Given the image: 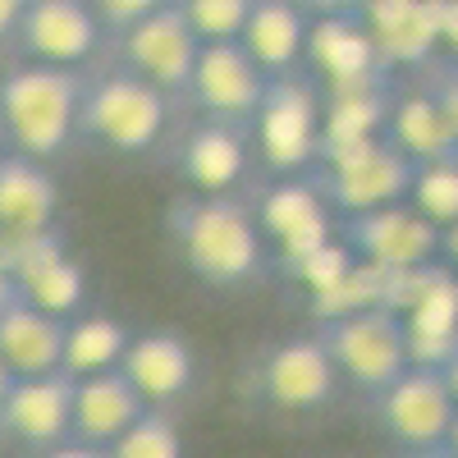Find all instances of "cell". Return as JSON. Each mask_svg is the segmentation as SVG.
Listing matches in <instances>:
<instances>
[{
  "mask_svg": "<svg viewBox=\"0 0 458 458\" xmlns=\"http://www.w3.org/2000/svg\"><path fill=\"white\" fill-rule=\"evenodd\" d=\"M165 229H170L188 271L216 289H234V284L257 280L266 271V257H271L257 216L229 193L179 198L165 211Z\"/></svg>",
  "mask_w": 458,
  "mask_h": 458,
  "instance_id": "1",
  "label": "cell"
},
{
  "mask_svg": "<svg viewBox=\"0 0 458 458\" xmlns=\"http://www.w3.org/2000/svg\"><path fill=\"white\" fill-rule=\"evenodd\" d=\"M79 69L23 60L10 73H0V129H5V142L32 161L51 165L55 157H64V147L79 138Z\"/></svg>",
  "mask_w": 458,
  "mask_h": 458,
  "instance_id": "2",
  "label": "cell"
},
{
  "mask_svg": "<svg viewBox=\"0 0 458 458\" xmlns=\"http://www.w3.org/2000/svg\"><path fill=\"white\" fill-rule=\"evenodd\" d=\"M170 120V97L151 88L138 73H106L97 83H83L79 106V133L120 151V157H142L161 142Z\"/></svg>",
  "mask_w": 458,
  "mask_h": 458,
  "instance_id": "3",
  "label": "cell"
},
{
  "mask_svg": "<svg viewBox=\"0 0 458 458\" xmlns=\"http://www.w3.org/2000/svg\"><path fill=\"white\" fill-rule=\"evenodd\" d=\"M257 157L271 174H302L321 151V97L302 73H276L257 106Z\"/></svg>",
  "mask_w": 458,
  "mask_h": 458,
  "instance_id": "4",
  "label": "cell"
},
{
  "mask_svg": "<svg viewBox=\"0 0 458 458\" xmlns=\"http://www.w3.org/2000/svg\"><path fill=\"white\" fill-rule=\"evenodd\" d=\"M321 165V193L339 216H362L408 202V183H412V161L386 138L353 142V147H335L317 157Z\"/></svg>",
  "mask_w": 458,
  "mask_h": 458,
  "instance_id": "5",
  "label": "cell"
},
{
  "mask_svg": "<svg viewBox=\"0 0 458 458\" xmlns=\"http://www.w3.org/2000/svg\"><path fill=\"white\" fill-rule=\"evenodd\" d=\"M317 339L326 344L335 371L349 376L358 390L380 394L408 371V335L390 308H367L339 321H321Z\"/></svg>",
  "mask_w": 458,
  "mask_h": 458,
  "instance_id": "6",
  "label": "cell"
},
{
  "mask_svg": "<svg viewBox=\"0 0 458 458\" xmlns=\"http://www.w3.org/2000/svg\"><path fill=\"white\" fill-rule=\"evenodd\" d=\"M0 266L10 271L14 293L23 302H32V308H42L60 321H69L88 298V276L69 257L60 229L28 234V239H0Z\"/></svg>",
  "mask_w": 458,
  "mask_h": 458,
  "instance_id": "7",
  "label": "cell"
},
{
  "mask_svg": "<svg viewBox=\"0 0 458 458\" xmlns=\"http://www.w3.org/2000/svg\"><path fill=\"white\" fill-rule=\"evenodd\" d=\"M198 32L188 28L179 5H165L142 14L138 23H129L120 32V60L129 73L147 79L151 88H161L165 97L188 92V79H193V64H198Z\"/></svg>",
  "mask_w": 458,
  "mask_h": 458,
  "instance_id": "8",
  "label": "cell"
},
{
  "mask_svg": "<svg viewBox=\"0 0 458 458\" xmlns=\"http://www.w3.org/2000/svg\"><path fill=\"white\" fill-rule=\"evenodd\" d=\"M266 83H271V73H261L239 42H202L193 79H188V97L198 101L207 120L229 129H252Z\"/></svg>",
  "mask_w": 458,
  "mask_h": 458,
  "instance_id": "9",
  "label": "cell"
},
{
  "mask_svg": "<svg viewBox=\"0 0 458 458\" xmlns=\"http://www.w3.org/2000/svg\"><path fill=\"white\" fill-rule=\"evenodd\" d=\"M339 239L353 248L358 261L376 266V271H408V266L440 261V229L427 216H417L408 202L344 216Z\"/></svg>",
  "mask_w": 458,
  "mask_h": 458,
  "instance_id": "10",
  "label": "cell"
},
{
  "mask_svg": "<svg viewBox=\"0 0 458 458\" xmlns=\"http://www.w3.org/2000/svg\"><path fill=\"white\" fill-rule=\"evenodd\" d=\"M101 32L106 28L88 0H28L14 28V47L32 64L79 69L97 55Z\"/></svg>",
  "mask_w": 458,
  "mask_h": 458,
  "instance_id": "11",
  "label": "cell"
},
{
  "mask_svg": "<svg viewBox=\"0 0 458 458\" xmlns=\"http://www.w3.org/2000/svg\"><path fill=\"white\" fill-rule=\"evenodd\" d=\"M454 394L445 386V376L431 367H408L394 386H386L376 394V417L386 427L390 440H399L403 449H436L449 440L454 427Z\"/></svg>",
  "mask_w": 458,
  "mask_h": 458,
  "instance_id": "12",
  "label": "cell"
},
{
  "mask_svg": "<svg viewBox=\"0 0 458 458\" xmlns=\"http://www.w3.org/2000/svg\"><path fill=\"white\" fill-rule=\"evenodd\" d=\"M335 207L326 202L321 183L317 179H302V174H284L280 183H271L257 202V225L266 243H276L280 266L308 257L312 248H321L330 239V220Z\"/></svg>",
  "mask_w": 458,
  "mask_h": 458,
  "instance_id": "13",
  "label": "cell"
},
{
  "mask_svg": "<svg viewBox=\"0 0 458 458\" xmlns=\"http://www.w3.org/2000/svg\"><path fill=\"white\" fill-rule=\"evenodd\" d=\"M308 64L326 88H353V83H390V69L380 60L371 32L362 28L358 14H321L308 23Z\"/></svg>",
  "mask_w": 458,
  "mask_h": 458,
  "instance_id": "14",
  "label": "cell"
},
{
  "mask_svg": "<svg viewBox=\"0 0 458 458\" xmlns=\"http://www.w3.org/2000/svg\"><path fill=\"white\" fill-rule=\"evenodd\" d=\"M0 431L32 449H55L73 431V380L64 371L47 376H14V386L0 403Z\"/></svg>",
  "mask_w": 458,
  "mask_h": 458,
  "instance_id": "15",
  "label": "cell"
},
{
  "mask_svg": "<svg viewBox=\"0 0 458 458\" xmlns=\"http://www.w3.org/2000/svg\"><path fill=\"white\" fill-rule=\"evenodd\" d=\"M358 19L386 69H427L440 55L436 0H362Z\"/></svg>",
  "mask_w": 458,
  "mask_h": 458,
  "instance_id": "16",
  "label": "cell"
},
{
  "mask_svg": "<svg viewBox=\"0 0 458 458\" xmlns=\"http://www.w3.org/2000/svg\"><path fill=\"white\" fill-rule=\"evenodd\" d=\"M335 386H339V371L317 335L289 339L261 362V394L280 412H312V408L330 403Z\"/></svg>",
  "mask_w": 458,
  "mask_h": 458,
  "instance_id": "17",
  "label": "cell"
},
{
  "mask_svg": "<svg viewBox=\"0 0 458 458\" xmlns=\"http://www.w3.org/2000/svg\"><path fill=\"white\" fill-rule=\"evenodd\" d=\"M60 188L47 161H32L23 151L0 157V239H28L55 229Z\"/></svg>",
  "mask_w": 458,
  "mask_h": 458,
  "instance_id": "18",
  "label": "cell"
},
{
  "mask_svg": "<svg viewBox=\"0 0 458 458\" xmlns=\"http://www.w3.org/2000/svg\"><path fill=\"white\" fill-rule=\"evenodd\" d=\"M120 371L129 376V386L147 399V408H161V403H174L193 390V349L188 339L170 335V330H147V335H133L129 349L120 358Z\"/></svg>",
  "mask_w": 458,
  "mask_h": 458,
  "instance_id": "19",
  "label": "cell"
},
{
  "mask_svg": "<svg viewBox=\"0 0 458 458\" xmlns=\"http://www.w3.org/2000/svg\"><path fill=\"white\" fill-rule=\"evenodd\" d=\"M142 412H147V399L129 386V376L120 367L83 376V380H73V431H69V440L106 449L110 440H120Z\"/></svg>",
  "mask_w": 458,
  "mask_h": 458,
  "instance_id": "20",
  "label": "cell"
},
{
  "mask_svg": "<svg viewBox=\"0 0 458 458\" xmlns=\"http://www.w3.org/2000/svg\"><path fill=\"white\" fill-rule=\"evenodd\" d=\"M64 326L69 321L32 308V302H23V298H10L5 308H0V362L10 367V376L60 371Z\"/></svg>",
  "mask_w": 458,
  "mask_h": 458,
  "instance_id": "21",
  "label": "cell"
},
{
  "mask_svg": "<svg viewBox=\"0 0 458 458\" xmlns=\"http://www.w3.org/2000/svg\"><path fill=\"white\" fill-rule=\"evenodd\" d=\"M179 174L198 193H234L248 174V138L229 124H198L179 142Z\"/></svg>",
  "mask_w": 458,
  "mask_h": 458,
  "instance_id": "22",
  "label": "cell"
},
{
  "mask_svg": "<svg viewBox=\"0 0 458 458\" xmlns=\"http://www.w3.org/2000/svg\"><path fill=\"white\" fill-rule=\"evenodd\" d=\"M308 14L293 0H252V14L239 32V47L257 60L261 73H293L308 47Z\"/></svg>",
  "mask_w": 458,
  "mask_h": 458,
  "instance_id": "23",
  "label": "cell"
},
{
  "mask_svg": "<svg viewBox=\"0 0 458 458\" xmlns=\"http://www.w3.org/2000/svg\"><path fill=\"white\" fill-rule=\"evenodd\" d=\"M390 106H394L390 101V83L326 88V97H321V151L386 138ZM321 151H317V157H321Z\"/></svg>",
  "mask_w": 458,
  "mask_h": 458,
  "instance_id": "24",
  "label": "cell"
},
{
  "mask_svg": "<svg viewBox=\"0 0 458 458\" xmlns=\"http://www.w3.org/2000/svg\"><path fill=\"white\" fill-rule=\"evenodd\" d=\"M386 142L399 147L412 165H427V161H445L458 151V129L449 124V114L436 106V97L422 92H408L390 106V120H386Z\"/></svg>",
  "mask_w": 458,
  "mask_h": 458,
  "instance_id": "25",
  "label": "cell"
},
{
  "mask_svg": "<svg viewBox=\"0 0 458 458\" xmlns=\"http://www.w3.org/2000/svg\"><path fill=\"white\" fill-rule=\"evenodd\" d=\"M129 326L114 317H73L64 326V353H60V371L69 380H83L97 371H114L129 349Z\"/></svg>",
  "mask_w": 458,
  "mask_h": 458,
  "instance_id": "26",
  "label": "cell"
},
{
  "mask_svg": "<svg viewBox=\"0 0 458 458\" xmlns=\"http://www.w3.org/2000/svg\"><path fill=\"white\" fill-rule=\"evenodd\" d=\"M408 207H412L417 216H427L436 229L454 225V220H458V157L412 165Z\"/></svg>",
  "mask_w": 458,
  "mask_h": 458,
  "instance_id": "27",
  "label": "cell"
},
{
  "mask_svg": "<svg viewBox=\"0 0 458 458\" xmlns=\"http://www.w3.org/2000/svg\"><path fill=\"white\" fill-rule=\"evenodd\" d=\"M380 276L386 271H376V266H367V261H353L349 276H339L330 289L312 293V317L317 321H339V317L380 308Z\"/></svg>",
  "mask_w": 458,
  "mask_h": 458,
  "instance_id": "28",
  "label": "cell"
},
{
  "mask_svg": "<svg viewBox=\"0 0 458 458\" xmlns=\"http://www.w3.org/2000/svg\"><path fill=\"white\" fill-rule=\"evenodd\" d=\"M106 454L110 458H183V440L165 412L147 408L120 440L106 445Z\"/></svg>",
  "mask_w": 458,
  "mask_h": 458,
  "instance_id": "29",
  "label": "cell"
},
{
  "mask_svg": "<svg viewBox=\"0 0 458 458\" xmlns=\"http://www.w3.org/2000/svg\"><path fill=\"white\" fill-rule=\"evenodd\" d=\"M183 10L198 42H239V32L252 14V0H174Z\"/></svg>",
  "mask_w": 458,
  "mask_h": 458,
  "instance_id": "30",
  "label": "cell"
},
{
  "mask_svg": "<svg viewBox=\"0 0 458 458\" xmlns=\"http://www.w3.org/2000/svg\"><path fill=\"white\" fill-rule=\"evenodd\" d=\"M358 257H353V248L344 243V239H326L321 248H312L308 257H298V261H289L284 266V276H293L308 293H321V289H330L339 276H349V266H353Z\"/></svg>",
  "mask_w": 458,
  "mask_h": 458,
  "instance_id": "31",
  "label": "cell"
},
{
  "mask_svg": "<svg viewBox=\"0 0 458 458\" xmlns=\"http://www.w3.org/2000/svg\"><path fill=\"white\" fill-rule=\"evenodd\" d=\"M92 14L101 19V28H114V32H124L129 23H138L142 14L151 10H161L165 0H88Z\"/></svg>",
  "mask_w": 458,
  "mask_h": 458,
  "instance_id": "32",
  "label": "cell"
},
{
  "mask_svg": "<svg viewBox=\"0 0 458 458\" xmlns=\"http://www.w3.org/2000/svg\"><path fill=\"white\" fill-rule=\"evenodd\" d=\"M436 32H440V51L458 64V0H436Z\"/></svg>",
  "mask_w": 458,
  "mask_h": 458,
  "instance_id": "33",
  "label": "cell"
},
{
  "mask_svg": "<svg viewBox=\"0 0 458 458\" xmlns=\"http://www.w3.org/2000/svg\"><path fill=\"white\" fill-rule=\"evenodd\" d=\"M293 5H298L302 14L321 19V14H358L362 0H293Z\"/></svg>",
  "mask_w": 458,
  "mask_h": 458,
  "instance_id": "34",
  "label": "cell"
},
{
  "mask_svg": "<svg viewBox=\"0 0 458 458\" xmlns=\"http://www.w3.org/2000/svg\"><path fill=\"white\" fill-rule=\"evenodd\" d=\"M42 458H110L101 445H83V440H64V445H55V449H47Z\"/></svg>",
  "mask_w": 458,
  "mask_h": 458,
  "instance_id": "35",
  "label": "cell"
},
{
  "mask_svg": "<svg viewBox=\"0 0 458 458\" xmlns=\"http://www.w3.org/2000/svg\"><path fill=\"white\" fill-rule=\"evenodd\" d=\"M440 261L449 266V271L458 276V220L440 229Z\"/></svg>",
  "mask_w": 458,
  "mask_h": 458,
  "instance_id": "36",
  "label": "cell"
},
{
  "mask_svg": "<svg viewBox=\"0 0 458 458\" xmlns=\"http://www.w3.org/2000/svg\"><path fill=\"white\" fill-rule=\"evenodd\" d=\"M23 5H28V0H0V42H5V37H14Z\"/></svg>",
  "mask_w": 458,
  "mask_h": 458,
  "instance_id": "37",
  "label": "cell"
},
{
  "mask_svg": "<svg viewBox=\"0 0 458 458\" xmlns=\"http://www.w3.org/2000/svg\"><path fill=\"white\" fill-rule=\"evenodd\" d=\"M440 376H445V386H449V394H454V403H458V353L440 367Z\"/></svg>",
  "mask_w": 458,
  "mask_h": 458,
  "instance_id": "38",
  "label": "cell"
},
{
  "mask_svg": "<svg viewBox=\"0 0 458 458\" xmlns=\"http://www.w3.org/2000/svg\"><path fill=\"white\" fill-rule=\"evenodd\" d=\"M408 458H458L449 445H436V449H408Z\"/></svg>",
  "mask_w": 458,
  "mask_h": 458,
  "instance_id": "39",
  "label": "cell"
},
{
  "mask_svg": "<svg viewBox=\"0 0 458 458\" xmlns=\"http://www.w3.org/2000/svg\"><path fill=\"white\" fill-rule=\"evenodd\" d=\"M10 298H19V293H14V280H10V271L0 266V308H5Z\"/></svg>",
  "mask_w": 458,
  "mask_h": 458,
  "instance_id": "40",
  "label": "cell"
},
{
  "mask_svg": "<svg viewBox=\"0 0 458 458\" xmlns=\"http://www.w3.org/2000/svg\"><path fill=\"white\" fill-rule=\"evenodd\" d=\"M10 386H14V376H10V367H5V362H0V403H5Z\"/></svg>",
  "mask_w": 458,
  "mask_h": 458,
  "instance_id": "41",
  "label": "cell"
},
{
  "mask_svg": "<svg viewBox=\"0 0 458 458\" xmlns=\"http://www.w3.org/2000/svg\"><path fill=\"white\" fill-rule=\"evenodd\" d=\"M5 147H10V142H5V129H0V157H5Z\"/></svg>",
  "mask_w": 458,
  "mask_h": 458,
  "instance_id": "42",
  "label": "cell"
},
{
  "mask_svg": "<svg viewBox=\"0 0 458 458\" xmlns=\"http://www.w3.org/2000/svg\"><path fill=\"white\" fill-rule=\"evenodd\" d=\"M454 157H458V151H454Z\"/></svg>",
  "mask_w": 458,
  "mask_h": 458,
  "instance_id": "43",
  "label": "cell"
}]
</instances>
